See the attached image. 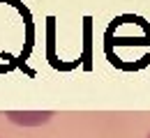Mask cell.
<instances>
[{"mask_svg":"<svg viewBox=\"0 0 150 138\" xmlns=\"http://www.w3.org/2000/svg\"><path fill=\"white\" fill-rule=\"evenodd\" d=\"M53 113H49V111L46 113H7V118L12 122H16V124H42Z\"/></svg>","mask_w":150,"mask_h":138,"instance_id":"obj_1","label":"cell"},{"mask_svg":"<svg viewBox=\"0 0 150 138\" xmlns=\"http://www.w3.org/2000/svg\"><path fill=\"white\" fill-rule=\"evenodd\" d=\"M146 138H150V134H148V136H146Z\"/></svg>","mask_w":150,"mask_h":138,"instance_id":"obj_2","label":"cell"}]
</instances>
